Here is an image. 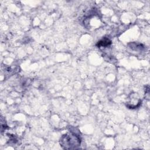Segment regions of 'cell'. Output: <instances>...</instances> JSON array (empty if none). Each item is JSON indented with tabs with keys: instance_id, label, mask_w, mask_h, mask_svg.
<instances>
[{
	"instance_id": "cell-1",
	"label": "cell",
	"mask_w": 150,
	"mask_h": 150,
	"mask_svg": "<svg viewBox=\"0 0 150 150\" xmlns=\"http://www.w3.org/2000/svg\"><path fill=\"white\" fill-rule=\"evenodd\" d=\"M60 146L65 149H77L81 144L80 137L74 133H67L63 134L60 138Z\"/></svg>"
},
{
	"instance_id": "cell-2",
	"label": "cell",
	"mask_w": 150,
	"mask_h": 150,
	"mask_svg": "<svg viewBox=\"0 0 150 150\" xmlns=\"http://www.w3.org/2000/svg\"><path fill=\"white\" fill-rule=\"evenodd\" d=\"M128 98V100L126 103V106L128 108H137L141 104V100L138 97L137 93H131Z\"/></svg>"
},
{
	"instance_id": "cell-3",
	"label": "cell",
	"mask_w": 150,
	"mask_h": 150,
	"mask_svg": "<svg viewBox=\"0 0 150 150\" xmlns=\"http://www.w3.org/2000/svg\"><path fill=\"white\" fill-rule=\"evenodd\" d=\"M111 44V40L108 38H103V39H101L100 40H99L96 46L98 47V48H101V47H108V46H110Z\"/></svg>"
},
{
	"instance_id": "cell-4",
	"label": "cell",
	"mask_w": 150,
	"mask_h": 150,
	"mask_svg": "<svg viewBox=\"0 0 150 150\" xmlns=\"http://www.w3.org/2000/svg\"><path fill=\"white\" fill-rule=\"evenodd\" d=\"M128 47L133 50L138 51L142 50L144 49V46L142 44L136 43V42H131L128 44Z\"/></svg>"
}]
</instances>
